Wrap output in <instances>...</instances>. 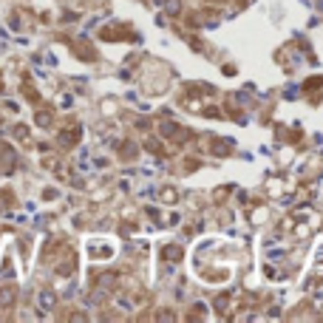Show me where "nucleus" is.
<instances>
[{
	"label": "nucleus",
	"mask_w": 323,
	"mask_h": 323,
	"mask_svg": "<svg viewBox=\"0 0 323 323\" xmlns=\"http://www.w3.org/2000/svg\"><path fill=\"white\" fill-rule=\"evenodd\" d=\"M12 300H14V289H12V287L0 289V306H9Z\"/></svg>",
	"instance_id": "nucleus-1"
}]
</instances>
